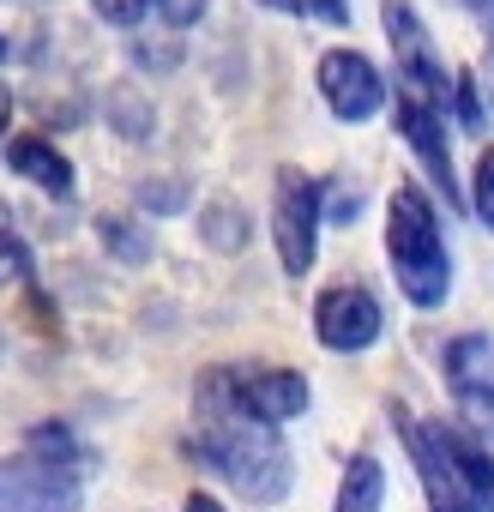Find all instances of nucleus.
I'll use <instances>...</instances> for the list:
<instances>
[{"mask_svg":"<svg viewBox=\"0 0 494 512\" xmlns=\"http://www.w3.org/2000/svg\"><path fill=\"white\" fill-rule=\"evenodd\" d=\"M0 61H7V43H0Z\"/></svg>","mask_w":494,"mask_h":512,"instance_id":"28","label":"nucleus"},{"mask_svg":"<svg viewBox=\"0 0 494 512\" xmlns=\"http://www.w3.org/2000/svg\"><path fill=\"white\" fill-rule=\"evenodd\" d=\"M446 109H452V121H458L464 133H482V127H488V103H482V91H476L470 73H452V97H446Z\"/></svg>","mask_w":494,"mask_h":512,"instance_id":"19","label":"nucleus"},{"mask_svg":"<svg viewBox=\"0 0 494 512\" xmlns=\"http://www.w3.org/2000/svg\"><path fill=\"white\" fill-rule=\"evenodd\" d=\"M199 241H205L211 253H241V247H247V211H241L235 199H211V205L199 211Z\"/></svg>","mask_w":494,"mask_h":512,"instance_id":"16","label":"nucleus"},{"mask_svg":"<svg viewBox=\"0 0 494 512\" xmlns=\"http://www.w3.org/2000/svg\"><path fill=\"white\" fill-rule=\"evenodd\" d=\"M91 13L103 25H115V31H133V25L151 19V0H91Z\"/></svg>","mask_w":494,"mask_h":512,"instance_id":"23","label":"nucleus"},{"mask_svg":"<svg viewBox=\"0 0 494 512\" xmlns=\"http://www.w3.org/2000/svg\"><path fill=\"white\" fill-rule=\"evenodd\" d=\"M193 404H199V458L235 494H247L254 506H272V500H284L296 488V458H290L284 434L235 410V398L223 386V368L199 374V398Z\"/></svg>","mask_w":494,"mask_h":512,"instance_id":"1","label":"nucleus"},{"mask_svg":"<svg viewBox=\"0 0 494 512\" xmlns=\"http://www.w3.org/2000/svg\"><path fill=\"white\" fill-rule=\"evenodd\" d=\"M223 386H229L241 416H254L266 428H284V422H296L314 404L308 374L302 368H278V362H266V368H223Z\"/></svg>","mask_w":494,"mask_h":512,"instance_id":"7","label":"nucleus"},{"mask_svg":"<svg viewBox=\"0 0 494 512\" xmlns=\"http://www.w3.org/2000/svg\"><path fill=\"white\" fill-rule=\"evenodd\" d=\"M0 362H7V332H0Z\"/></svg>","mask_w":494,"mask_h":512,"instance_id":"27","label":"nucleus"},{"mask_svg":"<svg viewBox=\"0 0 494 512\" xmlns=\"http://www.w3.org/2000/svg\"><path fill=\"white\" fill-rule=\"evenodd\" d=\"M386 109H392V127H398V139L410 145V157H416V169L428 175V187L452 205L458 199V169H452V139H446V109H434V103H422V97H410V91H398V97H386Z\"/></svg>","mask_w":494,"mask_h":512,"instance_id":"8","label":"nucleus"},{"mask_svg":"<svg viewBox=\"0 0 494 512\" xmlns=\"http://www.w3.org/2000/svg\"><path fill=\"white\" fill-rule=\"evenodd\" d=\"M422 428H428V440H434L440 464L452 470L458 494H464L476 512H494V452H488V446H476L470 434L446 428V422H422Z\"/></svg>","mask_w":494,"mask_h":512,"instance_id":"11","label":"nucleus"},{"mask_svg":"<svg viewBox=\"0 0 494 512\" xmlns=\"http://www.w3.org/2000/svg\"><path fill=\"white\" fill-rule=\"evenodd\" d=\"M187 199H193V187H187L181 175H169V181H139V211H145V217H175Z\"/></svg>","mask_w":494,"mask_h":512,"instance_id":"20","label":"nucleus"},{"mask_svg":"<svg viewBox=\"0 0 494 512\" xmlns=\"http://www.w3.org/2000/svg\"><path fill=\"white\" fill-rule=\"evenodd\" d=\"M0 163H7L13 181L37 187L43 199H73V193H79L73 157H67L49 133H7V139H0Z\"/></svg>","mask_w":494,"mask_h":512,"instance_id":"10","label":"nucleus"},{"mask_svg":"<svg viewBox=\"0 0 494 512\" xmlns=\"http://www.w3.org/2000/svg\"><path fill=\"white\" fill-rule=\"evenodd\" d=\"M31 278V247H25V229L13 217V205H0V290L7 284H25Z\"/></svg>","mask_w":494,"mask_h":512,"instance_id":"18","label":"nucleus"},{"mask_svg":"<svg viewBox=\"0 0 494 512\" xmlns=\"http://www.w3.org/2000/svg\"><path fill=\"white\" fill-rule=\"evenodd\" d=\"M0 512H85V452L73 428L37 422L0 458Z\"/></svg>","mask_w":494,"mask_h":512,"instance_id":"3","label":"nucleus"},{"mask_svg":"<svg viewBox=\"0 0 494 512\" xmlns=\"http://www.w3.org/2000/svg\"><path fill=\"white\" fill-rule=\"evenodd\" d=\"M97 241H103L109 260H121V266H145L151 260V229L139 217H127V211H103L97 217Z\"/></svg>","mask_w":494,"mask_h":512,"instance_id":"15","label":"nucleus"},{"mask_svg":"<svg viewBox=\"0 0 494 512\" xmlns=\"http://www.w3.org/2000/svg\"><path fill=\"white\" fill-rule=\"evenodd\" d=\"M133 61H139V73H175L181 67V31L163 25V37H157L151 25H133Z\"/></svg>","mask_w":494,"mask_h":512,"instance_id":"17","label":"nucleus"},{"mask_svg":"<svg viewBox=\"0 0 494 512\" xmlns=\"http://www.w3.org/2000/svg\"><path fill=\"white\" fill-rule=\"evenodd\" d=\"M386 266L398 278V296L416 314H434L452 302V253L440 235V211L416 181H398L386 193Z\"/></svg>","mask_w":494,"mask_h":512,"instance_id":"2","label":"nucleus"},{"mask_svg":"<svg viewBox=\"0 0 494 512\" xmlns=\"http://www.w3.org/2000/svg\"><path fill=\"white\" fill-rule=\"evenodd\" d=\"M205 7H211V0H151V19L169 25V31H187V25L205 19Z\"/></svg>","mask_w":494,"mask_h":512,"instance_id":"24","label":"nucleus"},{"mask_svg":"<svg viewBox=\"0 0 494 512\" xmlns=\"http://www.w3.org/2000/svg\"><path fill=\"white\" fill-rule=\"evenodd\" d=\"M266 13L284 19H326V25H350V0H260Z\"/></svg>","mask_w":494,"mask_h":512,"instance_id":"22","label":"nucleus"},{"mask_svg":"<svg viewBox=\"0 0 494 512\" xmlns=\"http://www.w3.org/2000/svg\"><path fill=\"white\" fill-rule=\"evenodd\" d=\"M380 25H386V43H392V61H398V91L446 109L452 97V67L434 43V31L422 25V13L410 0H380Z\"/></svg>","mask_w":494,"mask_h":512,"instance_id":"5","label":"nucleus"},{"mask_svg":"<svg viewBox=\"0 0 494 512\" xmlns=\"http://www.w3.org/2000/svg\"><path fill=\"white\" fill-rule=\"evenodd\" d=\"M488 7H494V0H488Z\"/></svg>","mask_w":494,"mask_h":512,"instance_id":"29","label":"nucleus"},{"mask_svg":"<svg viewBox=\"0 0 494 512\" xmlns=\"http://www.w3.org/2000/svg\"><path fill=\"white\" fill-rule=\"evenodd\" d=\"M103 121H109V133H121V139H133V145H145V139L157 133V109H151V97H145L133 79H127V85H109Z\"/></svg>","mask_w":494,"mask_h":512,"instance_id":"14","label":"nucleus"},{"mask_svg":"<svg viewBox=\"0 0 494 512\" xmlns=\"http://www.w3.org/2000/svg\"><path fill=\"white\" fill-rule=\"evenodd\" d=\"M332 512H386V464L374 452H356L338 476V500Z\"/></svg>","mask_w":494,"mask_h":512,"instance_id":"13","label":"nucleus"},{"mask_svg":"<svg viewBox=\"0 0 494 512\" xmlns=\"http://www.w3.org/2000/svg\"><path fill=\"white\" fill-rule=\"evenodd\" d=\"M470 211L482 229H494V145H482L470 163Z\"/></svg>","mask_w":494,"mask_h":512,"instance_id":"21","label":"nucleus"},{"mask_svg":"<svg viewBox=\"0 0 494 512\" xmlns=\"http://www.w3.org/2000/svg\"><path fill=\"white\" fill-rule=\"evenodd\" d=\"M314 85H320V103L344 121V127H368L374 115H386V73L374 67V55L362 49H326L320 67H314Z\"/></svg>","mask_w":494,"mask_h":512,"instance_id":"6","label":"nucleus"},{"mask_svg":"<svg viewBox=\"0 0 494 512\" xmlns=\"http://www.w3.org/2000/svg\"><path fill=\"white\" fill-rule=\"evenodd\" d=\"M181 512H223V500H217V494H205V488H193V494L181 500Z\"/></svg>","mask_w":494,"mask_h":512,"instance_id":"25","label":"nucleus"},{"mask_svg":"<svg viewBox=\"0 0 494 512\" xmlns=\"http://www.w3.org/2000/svg\"><path fill=\"white\" fill-rule=\"evenodd\" d=\"M320 229H326V217H320V181L308 169L284 163L272 175V247H278V272L284 278L302 284L314 272V260H320Z\"/></svg>","mask_w":494,"mask_h":512,"instance_id":"4","label":"nucleus"},{"mask_svg":"<svg viewBox=\"0 0 494 512\" xmlns=\"http://www.w3.org/2000/svg\"><path fill=\"white\" fill-rule=\"evenodd\" d=\"M380 332H386V314H380L374 290H362V284L320 290V302H314V338L332 356H362V350L380 344Z\"/></svg>","mask_w":494,"mask_h":512,"instance_id":"9","label":"nucleus"},{"mask_svg":"<svg viewBox=\"0 0 494 512\" xmlns=\"http://www.w3.org/2000/svg\"><path fill=\"white\" fill-rule=\"evenodd\" d=\"M440 368H446V386H452V392L494 386V338H482V332H458V338L446 344Z\"/></svg>","mask_w":494,"mask_h":512,"instance_id":"12","label":"nucleus"},{"mask_svg":"<svg viewBox=\"0 0 494 512\" xmlns=\"http://www.w3.org/2000/svg\"><path fill=\"white\" fill-rule=\"evenodd\" d=\"M7 127H13V91L0 85V139H7Z\"/></svg>","mask_w":494,"mask_h":512,"instance_id":"26","label":"nucleus"}]
</instances>
